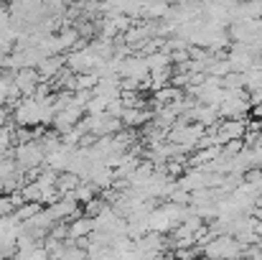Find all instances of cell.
<instances>
[{
	"mask_svg": "<svg viewBox=\"0 0 262 260\" xmlns=\"http://www.w3.org/2000/svg\"><path fill=\"white\" fill-rule=\"evenodd\" d=\"M110 204H107V199L104 196H97V199H92L89 204H84V217H89V219H97L104 209H107Z\"/></svg>",
	"mask_w": 262,
	"mask_h": 260,
	"instance_id": "7c38bea8",
	"label": "cell"
},
{
	"mask_svg": "<svg viewBox=\"0 0 262 260\" xmlns=\"http://www.w3.org/2000/svg\"><path fill=\"white\" fill-rule=\"evenodd\" d=\"M143 123H153V112L150 110H135V107H125V115H122V128L125 130H133V128H140Z\"/></svg>",
	"mask_w": 262,
	"mask_h": 260,
	"instance_id": "52a82bcc",
	"label": "cell"
},
{
	"mask_svg": "<svg viewBox=\"0 0 262 260\" xmlns=\"http://www.w3.org/2000/svg\"><path fill=\"white\" fill-rule=\"evenodd\" d=\"M92 232H94V219H89V217H84V214L69 222V237L77 240V243L92 237Z\"/></svg>",
	"mask_w": 262,
	"mask_h": 260,
	"instance_id": "ba28073f",
	"label": "cell"
},
{
	"mask_svg": "<svg viewBox=\"0 0 262 260\" xmlns=\"http://www.w3.org/2000/svg\"><path fill=\"white\" fill-rule=\"evenodd\" d=\"M13 161H15L18 171L28 173V171H33V169H43L46 153H43V148H41L38 141H33V143H20V146L13 148Z\"/></svg>",
	"mask_w": 262,
	"mask_h": 260,
	"instance_id": "7a4b0ae2",
	"label": "cell"
},
{
	"mask_svg": "<svg viewBox=\"0 0 262 260\" xmlns=\"http://www.w3.org/2000/svg\"><path fill=\"white\" fill-rule=\"evenodd\" d=\"M99 56L92 51V49H82V51H72L67 54V69L74 72V74H92L97 67H99Z\"/></svg>",
	"mask_w": 262,
	"mask_h": 260,
	"instance_id": "277c9868",
	"label": "cell"
},
{
	"mask_svg": "<svg viewBox=\"0 0 262 260\" xmlns=\"http://www.w3.org/2000/svg\"><path fill=\"white\" fill-rule=\"evenodd\" d=\"M64 67H67V56H49V59H43L41 64H38V77H41V82H54L61 72H64Z\"/></svg>",
	"mask_w": 262,
	"mask_h": 260,
	"instance_id": "8992f818",
	"label": "cell"
},
{
	"mask_svg": "<svg viewBox=\"0 0 262 260\" xmlns=\"http://www.w3.org/2000/svg\"><path fill=\"white\" fill-rule=\"evenodd\" d=\"M82 184V178L77 176V173H59V181H56V191L61 194V196H69V194H74L77 191V186Z\"/></svg>",
	"mask_w": 262,
	"mask_h": 260,
	"instance_id": "9c48e42d",
	"label": "cell"
},
{
	"mask_svg": "<svg viewBox=\"0 0 262 260\" xmlns=\"http://www.w3.org/2000/svg\"><path fill=\"white\" fill-rule=\"evenodd\" d=\"M214 135H216V146H227L232 141H245L247 135V117L245 120H222L216 128H214Z\"/></svg>",
	"mask_w": 262,
	"mask_h": 260,
	"instance_id": "3957f363",
	"label": "cell"
},
{
	"mask_svg": "<svg viewBox=\"0 0 262 260\" xmlns=\"http://www.w3.org/2000/svg\"><path fill=\"white\" fill-rule=\"evenodd\" d=\"M43 212V204H38V202H28V204H23V207H18L13 214H15V219L20 222V225H26L28 219H33L36 214H41Z\"/></svg>",
	"mask_w": 262,
	"mask_h": 260,
	"instance_id": "30bf717a",
	"label": "cell"
},
{
	"mask_svg": "<svg viewBox=\"0 0 262 260\" xmlns=\"http://www.w3.org/2000/svg\"><path fill=\"white\" fill-rule=\"evenodd\" d=\"M245 255V248L237 237L232 235H219L204 245V258L206 260H239Z\"/></svg>",
	"mask_w": 262,
	"mask_h": 260,
	"instance_id": "6da1fadb",
	"label": "cell"
},
{
	"mask_svg": "<svg viewBox=\"0 0 262 260\" xmlns=\"http://www.w3.org/2000/svg\"><path fill=\"white\" fill-rule=\"evenodd\" d=\"M84 115H87V112H84L82 107L72 105V107L61 110V112H59V115L54 117V125H51V128H54V130H56L59 135H67L69 130H74V128H77V125H79V123L84 120Z\"/></svg>",
	"mask_w": 262,
	"mask_h": 260,
	"instance_id": "5b68a950",
	"label": "cell"
},
{
	"mask_svg": "<svg viewBox=\"0 0 262 260\" xmlns=\"http://www.w3.org/2000/svg\"><path fill=\"white\" fill-rule=\"evenodd\" d=\"M199 260H206V258H199Z\"/></svg>",
	"mask_w": 262,
	"mask_h": 260,
	"instance_id": "9a60e30c",
	"label": "cell"
},
{
	"mask_svg": "<svg viewBox=\"0 0 262 260\" xmlns=\"http://www.w3.org/2000/svg\"><path fill=\"white\" fill-rule=\"evenodd\" d=\"M61 260H89V258H87V250L84 248L74 245V248H67V253L61 255Z\"/></svg>",
	"mask_w": 262,
	"mask_h": 260,
	"instance_id": "4fadbf2b",
	"label": "cell"
},
{
	"mask_svg": "<svg viewBox=\"0 0 262 260\" xmlns=\"http://www.w3.org/2000/svg\"><path fill=\"white\" fill-rule=\"evenodd\" d=\"M99 196V191L89 184V181H82L79 186H77V191H74V199H77V204H89L92 199H97Z\"/></svg>",
	"mask_w": 262,
	"mask_h": 260,
	"instance_id": "8fae6325",
	"label": "cell"
},
{
	"mask_svg": "<svg viewBox=\"0 0 262 260\" xmlns=\"http://www.w3.org/2000/svg\"><path fill=\"white\" fill-rule=\"evenodd\" d=\"M257 207H262V196H260V199H257Z\"/></svg>",
	"mask_w": 262,
	"mask_h": 260,
	"instance_id": "5bb4252c",
	"label": "cell"
}]
</instances>
